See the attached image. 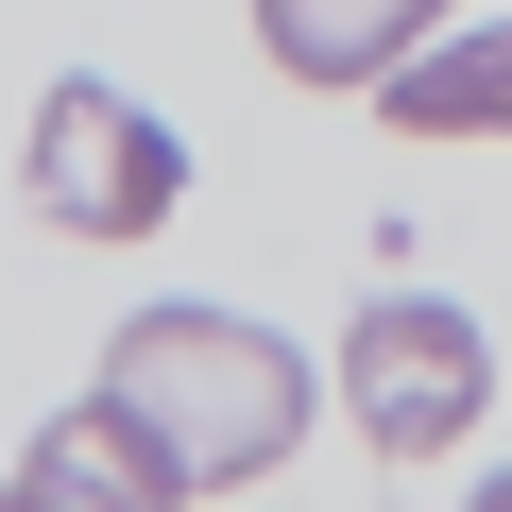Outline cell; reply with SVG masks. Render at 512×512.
I'll use <instances>...</instances> for the list:
<instances>
[{
  "label": "cell",
  "mask_w": 512,
  "mask_h": 512,
  "mask_svg": "<svg viewBox=\"0 0 512 512\" xmlns=\"http://www.w3.org/2000/svg\"><path fill=\"white\" fill-rule=\"evenodd\" d=\"M103 410L188 478V495H239V478H274L325 410V376L274 342V325H239V308H137L103 342Z\"/></svg>",
  "instance_id": "cell-1"
},
{
  "label": "cell",
  "mask_w": 512,
  "mask_h": 512,
  "mask_svg": "<svg viewBox=\"0 0 512 512\" xmlns=\"http://www.w3.org/2000/svg\"><path fill=\"white\" fill-rule=\"evenodd\" d=\"M18 205L69 222V239H154V222L188 205V137H171L137 86L69 69V86L35 103V137H18Z\"/></svg>",
  "instance_id": "cell-2"
},
{
  "label": "cell",
  "mask_w": 512,
  "mask_h": 512,
  "mask_svg": "<svg viewBox=\"0 0 512 512\" xmlns=\"http://www.w3.org/2000/svg\"><path fill=\"white\" fill-rule=\"evenodd\" d=\"M325 376H342V427H359L376 461H444V444L495 410V342H478V308H444V291H376Z\"/></svg>",
  "instance_id": "cell-3"
},
{
  "label": "cell",
  "mask_w": 512,
  "mask_h": 512,
  "mask_svg": "<svg viewBox=\"0 0 512 512\" xmlns=\"http://www.w3.org/2000/svg\"><path fill=\"white\" fill-rule=\"evenodd\" d=\"M0 495H18V512H188V478H171L103 393H69V410L18 444V478H0Z\"/></svg>",
  "instance_id": "cell-4"
},
{
  "label": "cell",
  "mask_w": 512,
  "mask_h": 512,
  "mask_svg": "<svg viewBox=\"0 0 512 512\" xmlns=\"http://www.w3.org/2000/svg\"><path fill=\"white\" fill-rule=\"evenodd\" d=\"M427 35H444V0H256V52L291 86H393Z\"/></svg>",
  "instance_id": "cell-5"
},
{
  "label": "cell",
  "mask_w": 512,
  "mask_h": 512,
  "mask_svg": "<svg viewBox=\"0 0 512 512\" xmlns=\"http://www.w3.org/2000/svg\"><path fill=\"white\" fill-rule=\"evenodd\" d=\"M376 120H393V137H512V18L427 35V52L376 86Z\"/></svg>",
  "instance_id": "cell-6"
},
{
  "label": "cell",
  "mask_w": 512,
  "mask_h": 512,
  "mask_svg": "<svg viewBox=\"0 0 512 512\" xmlns=\"http://www.w3.org/2000/svg\"><path fill=\"white\" fill-rule=\"evenodd\" d=\"M461 512H512V478H478V495H461Z\"/></svg>",
  "instance_id": "cell-7"
},
{
  "label": "cell",
  "mask_w": 512,
  "mask_h": 512,
  "mask_svg": "<svg viewBox=\"0 0 512 512\" xmlns=\"http://www.w3.org/2000/svg\"><path fill=\"white\" fill-rule=\"evenodd\" d=\"M0 512H18V495H0Z\"/></svg>",
  "instance_id": "cell-8"
}]
</instances>
